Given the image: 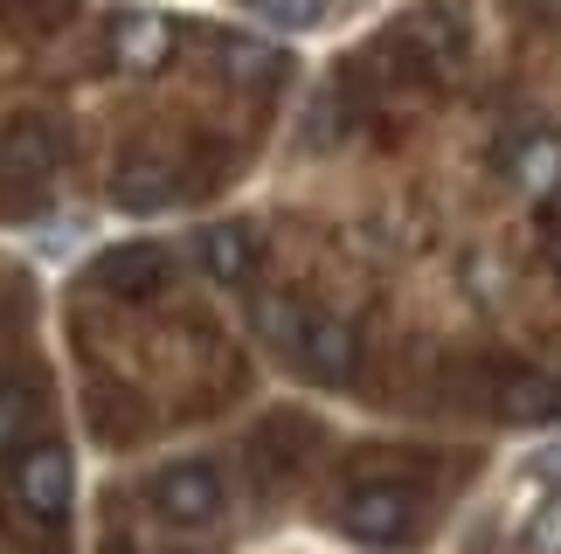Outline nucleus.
Wrapping results in <instances>:
<instances>
[{"mask_svg":"<svg viewBox=\"0 0 561 554\" xmlns=\"http://www.w3.org/2000/svg\"><path fill=\"white\" fill-rule=\"evenodd\" d=\"M548 264H554V277H561V229H554V243H548Z\"/></svg>","mask_w":561,"mask_h":554,"instance_id":"nucleus-21","label":"nucleus"},{"mask_svg":"<svg viewBox=\"0 0 561 554\" xmlns=\"http://www.w3.org/2000/svg\"><path fill=\"white\" fill-rule=\"evenodd\" d=\"M347 139V112H340V91H312V112H306V146L312 153H333V146Z\"/></svg>","mask_w":561,"mask_h":554,"instance_id":"nucleus-13","label":"nucleus"},{"mask_svg":"<svg viewBox=\"0 0 561 554\" xmlns=\"http://www.w3.org/2000/svg\"><path fill=\"white\" fill-rule=\"evenodd\" d=\"M112 201L125 208V216H160V208L174 201V174H167L160 160H133V166L112 181Z\"/></svg>","mask_w":561,"mask_h":554,"instance_id":"nucleus-8","label":"nucleus"},{"mask_svg":"<svg viewBox=\"0 0 561 554\" xmlns=\"http://www.w3.org/2000/svg\"><path fill=\"white\" fill-rule=\"evenodd\" d=\"M513 187L527 201H554V187H561V139L554 132H534L513 146Z\"/></svg>","mask_w":561,"mask_h":554,"instance_id":"nucleus-7","label":"nucleus"},{"mask_svg":"<svg viewBox=\"0 0 561 554\" xmlns=\"http://www.w3.org/2000/svg\"><path fill=\"white\" fill-rule=\"evenodd\" d=\"M500 416H513V423H548V416H561V381L513 374L506 395H500Z\"/></svg>","mask_w":561,"mask_h":554,"instance_id":"nucleus-9","label":"nucleus"},{"mask_svg":"<svg viewBox=\"0 0 561 554\" xmlns=\"http://www.w3.org/2000/svg\"><path fill=\"white\" fill-rule=\"evenodd\" d=\"M194 250H202V270L215 285H243L250 264H256V229L250 222H208Z\"/></svg>","mask_w":561,"mask_h":554,"instance_id":"nucleus-6","label":"nucleus"},{"mask_svg":"<svg viewBox=\"0 0 561 554\" xmlns=\"http://www.w3.org/2000/svg\"><path fill=\"white\" fill-rule=\"evenodd\" d=\"M160 270H167V250H153V243H146V250H118V257L98 264V277H112L118 291H153Z\"/></svg>","mask_w":561,"mask_h":554,"instance_id":"nucleus-12","label":"nucleus"},{"mask_svg":"<svg viewBox=\"0 0 561 554\" xmlns=\"http://www.w3.org/2000/svg\"><path fill=\"white\" fill-rule=\"evenodd\" d=\"M256 14L271 21V28H312L319 14H327V0H250Z\"/></svg>","mask_w":561,"mask_h":554,"instance_id":"nucleus-15","label":"nucleus"},{"mask_svg":"<svg viewBox=\"0 0 561 554\" xmlns=\"http://www.w3.org/2000/svg\"><path fill=\"white\" fill-rule=\"evenodd\" d=\"M527 485H548V493H561V437L541 443V451L527 458Z\"/></svg>","mask_w":561,"mask_h":554,"instance_id":"nucleus-18","label":"nucleus"},{"mask_svg":"<svg viewBox=\"0 0 561 554\" xmlns=\"http://www.w3.org/2000/svg\"><path fill=\"white\" fill-rule=\"evenodd\" d=\"M340 527H347V541H360V547H402L409 527H416V493L396 485V478H368V485L347 493Z\"/></svg>","mask_w":561,"mask_h":554,"instance_id":"nucleus-1","label":"nucleus"},{"mask_svg":"<svg viewBox=\"0 0 561 554\" xmlns=\"http://www.w3.org/2000/svg\"><path fill=\"white\" fill-rule=\"evenodd\" d=\"M8 153L28 160V174H49V125H14V132H8Z\"/></svg>","mask_w":561,"mask_h":554,"instance_id":"nucleus-16","label":"nucleus"},{"mask_svg":"<svg viewBox=\"0 0 561 554\" xmlns=\"http://www.w3.org/2000/svg\"><path fill=\"white\" fill-rule=\"evenodd\" d=\"M520 8H534V14H561V0H520Z\"/></svg>","mask_w":561,"mask_h":554,"instance_id":"nucleus-20","label":"nucleus"},{"mask_svg":"<svg viewBox=\"0 0 561 554\" xmlns=\"http://www.w3.org/2000/svg\"><path fill=\"white\" fill-rule=\"evenodd\" d=\"M153 499H160V520L167 527H187V534H194V527H215V520H222V506H229L215 464H174V472H160Z\"/></svg>","mask_w":561,"mask_h":554,"instance_id":"nucleus-3","label":"nucleus"},{"mask_svg":"<svg viewBox=\"0 0 561 554\" xmlns=\"http://www.w3.org/2000/svg\"><path fill=\"white\" fill-rule=\"evenodd\" d=\"M112 56L118 70H160L174 56V21L167 14H118L112 21Z\"/></svg>","mask_w":561,"mask_h":554,"instance_id":"nucleus-5","label":"nucleus"},{"mask_svg":"<svg viewBox=\"0 0 561 554\" xmlns=\"http://www.w3.org/2000/svg\"><path fill=\"white\" fill-rule=\"evenodd\" d=\"M548 208H554V222H561V187H554V201H548Z\"/></svg>","mask_w":561,"mask_h":554,"instance_id":"nucleus-22","label":"nucleus"},{"mask_svg":"<svg viewBox=\"0 0 561 554\" xmlns=\"http://www.w3.org/2000/svg\"><path fill=\"white\" fill-rule=\"evenodd\" d=\"M520 547L527 554H561V493L534 499V513L520 520Z\"/></svg>","mask_w":561,"mask_h":554,"instance_id":"nucleus-14","label":"nucleus"},{"mask_svg":"<svg viewBox=\"0 0 561 554\" xmlns=\"http://www.w3.org/2000/svg\"><path fill=\"white\" fill-rule=\"evenodd\" d=\"M298 305H285V298H256V326H264L271 339H298Z\"/></svg>","mask_w":561,"mask_h":554,"instance_id":"nucleus-17","label":"nucleus"},{"mask_svg":"<svg viewBox=\"0 0 561 554\" xmlns=\"http://www.w3.org/2000/svg\"><path fill=\"white\" fill-rule=\"evenodd\" d=\"M21 423H28V395H21V389H0V451L21 437Z\"/></svg>","mask_w":561,"mask_h":554,"instance_id":"nucleus-19","label":"nucleus"},{"mask_svg":"<svg viewBox=\"0 0 561 554\" xmlns=\"http://www.w3.org/2000/svg\"><path fill=\"white\" fill-rule=\"evenodd\" d=\"M416 42H423V56L437 62L444 77L465 62V28H458V14H450V8H430V14H416Z\"/></svg>","mask_w":561,"mask_h":554,"instance_id":"nucleus-10","label":"nucleus"},{"mask_svg":"<svg viewBox=\"0 0 561 554\" xmlns=\"http://www.w3.org/2000/svg\"><path fill=\"white\" fill-rule=\"evenodd\" d=\"M298 360H306V374L319 381H354V360H360V333H354V319H340V312H306L298 319Z\"/></svg>","mask_w":561,"mask_h":554,"instance_id":"nucleus-4","label":"nucleus"},{"mask_svg":"<svg viewBox=\"0 0 561 554\" xmlns=\"http://www.w3.org/2000/svg\"><path fill=\"white\" fill-rule=\"evenodd\" d=\"M222 70H229L236 83H256V91H271V83L285 77V49H271V42H229Z\"/></svg>","mask_w":561,"mask_h":554,"instance_id":"nucleus-11","label":"nucleus"},{"mask_svg":"<svg viewBox=\"0 0 561 554\" xmlns=\"http://www.w3.org/2000/svg\"><path fill=\"white\" fill-rule=\"evenodd\" d=\"M14 499H21V513H35L42 527H56L62 513H70V458L56 451V443H35V451H21L14 458Z\"/></svg>","mask_w":561,"mask_h":554,"instance_id":"nucleus-2","label":"nucleus"}]
</instances>
